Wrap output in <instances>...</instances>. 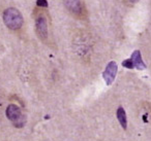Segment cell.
Instances as JSON below:
<instances>
[{"label": "cell", "mask_w": 151, "mask_h": 141, "mask_svg": "<svg viewBox=\"0 0 151 141\" xmlns=\"http://www.w3.org/2000/svg\"><path fill=\"white\" fill-rule=\"evenodd\" d=\"M3 22L12 30H18L23 26V16L15 7H9L3 13Z\"/></svg>", "instance_id": "6da1fadb"}, {"label": "cell", "mask_w": 151, "mask_h": 141, "mask_svg": "<svg viewBox=\"0 0 151 141\" xmlns=\"http://www.w3.org/2000/svg\"><path fill=\"white\" fill-rule=\"evenodd\" d=\"M6 116L13 122L14 126L17 127V128H21L25 125V115L22 113L19 106L15 105V104H11L6 108Z\"/></svg>", "instance_id": "7a4b0ae2"}, {"label": "cell", "mask_w": 151, "mask_h": 141, "mask_svg": "<svg viewBox=\"0 0 151 141\" xmlns=\"http://www.w3.org/2000/svg\"><path fill=\"white\" fill-rule=\"evenodd\" d=\"M35 30L42 40L48 39V21L44 15H40L35 19Z\"/></svg>", "instance_id": "3957f363"}, {"label": "cell", "mask_w": 151, "mask_h": 141, "mask_svg": "<svg viewBox=\"0 0 151 141\" xmlns=\"http://www.w3.org/2000/svg\"><path fill=\"white\" fill-rule=\"evenodd\" d=\"M63 3L69 13L76 17H82L84 15V5L81 0H63Z\"/></svg>", "instance_id": "277c9868"}, {"label": "cell", "mask_w": 151, "mask_h": 141, "mask_svg": "<svg viewBox=\"0 0 151 141\" xmlns=\"http://www.w3.org/2000/svg\"><path fill=\"white\" fill-rule=\"evenodd\" d=\"M117 71H118L117 63L114 62V61H111V62L108 63L107 67H106L105 71L103 73V77L108 85H111L113 83V81L115 80Z\"/></svg>", "instance_id": "5b68a950"}, {"label": "cell", "mask_w": 151, "mask_h": 141, "mask_svg": "<svg viewBox=\"0 0 151 141\" xmlns=\"http://www.w3.org/2000/svg\"><path fill=\"white\" fill-rule=\"evenodd\" d=\"M130 60L132 62V65H134V68H137L139 70H144L146 69V64L143 62L142 60V56H141L140 51H134L132 54V57H130Z\"/></svg>", "instance_id": "8992f818"}, {"label": "cell", "mask_w": 151, "mask_h": 141, "mask_svg": "<svg viewBox=\"0 0 151 141\" xmlns=\"http://www.w3.org/2000/svg\"><path fill=\"white\" fill-rule=\"evenodd\" d=\"M116 116H117L118 122H120L121 127L126 130L127 129V118H126V112L123 109V107H119L116 111Z\"/></svg>", "instance_id": "52a82bcc"}, {"label": "cell", "mask_w": 151, "mask_h": 141, "mask_svg": "<svg viewBox=\"0 0 151 141\" xmlns=\"http://www.w3.org/2000/svg\"><path fill=\"white\" fill-rule=\"evenodd\" d=\"M122 66L128 69H134V65H132V60H130V58L124 60L123 62H122Z\"/></svg>", "instance_id": "ba28073f"}, {"label": "cell", "mask_w": 151, "mask_h": 141, "mask_svg": "<svg viewBox=\"0 0 151 141\" xmlns=\"http://www.w3.org/2000/svg\"><path fill=\"white\" fill-rule=\"evenodd\" d=\"M36 5L40 7H47L48 2H47V0H36Z\"/></svg>", "instance_id": "9c48e42d"}, {"label": "cell", "mask_w": 151, "mask_h": 141, "mask_svg": "<svg viewBox=\"0 0 151 141\" xmlns=\"http://www.w3.org/2000/svg\"><path fill=\"white\" fill-rule=\"evenodd\" d=\"M138 1L139 0H124V2H125L127 5H134V3H137Z\"/></svg>", "instance_id": "30bf717a"}]
</instances>
